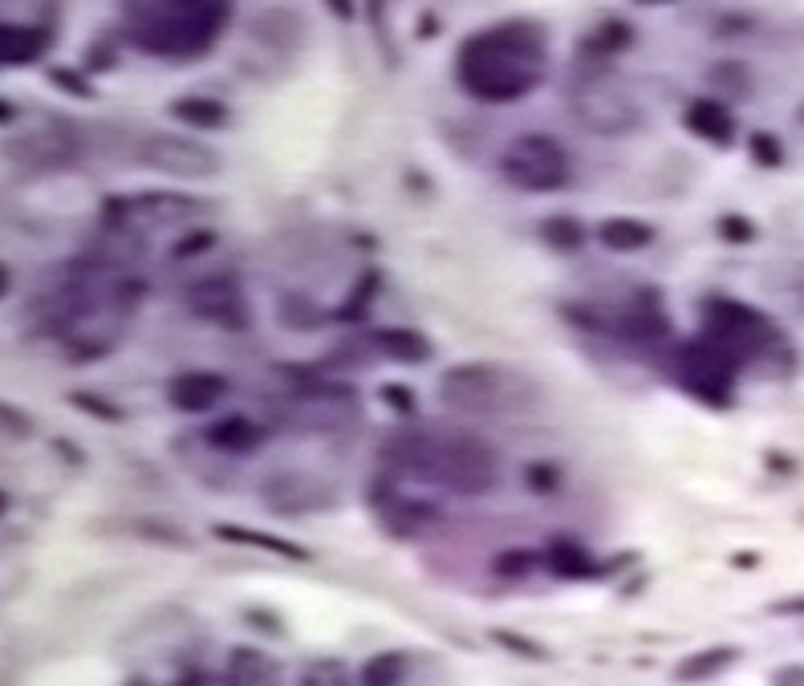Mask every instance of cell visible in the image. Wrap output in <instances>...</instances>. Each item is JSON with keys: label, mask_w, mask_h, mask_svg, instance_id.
Masks as SVG:
<instances>
[{"label": "cell", "mask_w": 804, "mask_h": 686, "mask_svg": "<svg viewBox=\"0 0 804 686\" xmlns=\"http://www.w3.org/2000/svg\"><path fill=\"white\" fill-rule=\"evenodd\" d=\"M220 4H143L130 13V42L158 58H196L224 33Z\"/></svg>", "instance_id": "3"}, {"label": "cell", "mask_w": 804, "mask_h": 686, "mask_svg": "<svg viewBox=\"0 0 804 686\" xmlns=\"http://www.w3.org/2000/svg\"><path fill=\"white\" fill-rule=\"evenodd\" d=\"M690 127L699 130V134H707V139H719V143L728 139V118L711 102H695L690 106Z\"/></svg>", "instance_id": "13"}, {"label": "cell", "mask_w": 804, "mask_h": 686, "mask_svg": "<svg viewBox=\"0 0 804 686\" xmlns=\"http://www.w3.org/2000/svg\"><path fill=\"white\" fill-rule=\"evenodd\" d=\"M260 439H264V430L257 423H248L245 415H232L212 427V443H220L224 451H252Z\"/></svg>", "instance_id": "10"}, {"label": "cell", "mask_w": 804, "mask_h": 686, "mask_svg": "<svg viewBox=\"0 0 804 686\" xmlns=\"http://www.w3.org/2000/svg\"><path fill=\"white\" fill-rule=\"evenodd\" d=\"M500 370H488V366H463V370H451L444 378L447 406H460V411H472V415L500 411Z\"/></svg>", "instance_id": "5"}, {"label": "cell", "mask_w": 804, "mask_h": 686, "mask_svg": "<svg viewBox=\"0 0 804 686\" xmlns=\"http://www.w3.org/2000/svg\"><path fill=\"white\" fill-rule=\"evenodd\" d=\"M224 394H228V382L216 378V374H184V378H175L172 390H167V399H172L179 411H187V415L212 411Z\"/></svg>", "instance_id": "8"}, {"label": "cell", "mask_w": 804, "mask_h": 686, "mask_svg": "<svg viewBox=\"0 0 804 686\" xmlns=\"http://www.w3.org/2000/svg\"><path fill=\"white\" fill-rule=\"evenodd\" d=\"M49 37L29 25H0V61H33L42 54Z\"/></svg>", "instance_id": "9"}, {"label": "cell", "mask_w": 804, "mask_h": 686, "mask_svg": "<svg viewBox=\"0 0 804 686\" xmlns=\"http://www.w3.org/2000/svg\"><path fill=\"white\" fill-rule=\"evenodd\" d=\"M184 118H200V127H220L224 118H228V110L220 106V102H208V98H187L175 106Z\"/></svg>", "instance_id": "14"}, {"label": "cell", "mask_w": 804, "mask_h": 686, "mask_svg": "<svg viewBox=\"0 0 804 686\" xmlns=\"http://www.w3.org/2000/svg\"><path fill=\"white\" fill-rule=\"evenodd\" d=\"M581 118L593 130H626L638 122V106H634L622 90L614 86H586L581 90Z\"/></svg>", "instance_id": "7"}, {"label": "cell", "mask_w": 804, "mask_h": 686, "mask_svg": "<svg viewBox=\"0 0 804 686\" xmlns=\"http://www.w3.org/2000/svg\"><path fill=\"white\" fill-rule=\"evenodd\" d=\"M4 288H9V272L0 269V297H4Z\"/></svg>", "instance_id": "16"}, {"label": "cell", "mask_w": 804, "mask_h": 686, "mask_svg": "<svg viewBox=\"0 0 804 686\" xmlns=\"http://www.w3.org/2000/svg\"><path fill=\"white\" fill-rule=\"evenodd\" d=\"M187 300H191L196 314L216 321V326H232V329L248 326V300L232 276H208V281H200V285L191 288Z\"/></svg>", "instance_id": "6"}, {"label": "cell", "mask_w": 804, "mask_h": 686, "mask_svg": "<svg viewBox=\"0 0 804 686\" xmlns=\"http://www.w3.org/2000/svg\"><path fill=\"white\" fill-rule=\"evenodd\" d=\"M548 70L545 33L532 21H504L468 37L456 58L460 86L480 102H517L541 86Z\"/></svg>", "instance_id": "1"}, {"label": "cell", "mask_w": 804, "mask_h": 686, "mask_svg": "<svg viewBox=\"0 0 804 686\" xmlns=\"http://www.w3.org/2000/svg\"><path fill=\"white\" fill-rule=\"evenodd\" d=\"M602 240L610 248H618V252H634V248H642V244L654 240V232L647 224H638V220H610L602 228Z\"/></svg>", "instance_id": "12"}, {"label": "cell", "mask_w": 804, "mask_h": 686, "mask_svg": "<svg viewBox=\"0 0 804 686\" xmlns=\"http://www.w3.org/2000/svg\"><path fill=\"white\" fill-rule=\"evenodd\" d=\"M378 342L387 345V354L394 362H427L431 358L427 338H418V333H411V329H390V333H382Z\"/></svg>", "instance_id": "11"}, {"label": "cell", "mask_w": 804, "mask_h": 686, "mask_svg": "<svg viewBox=\"0 0 804 686\" xmlns=\"http://www.w3.org/2000/svg\"><path fill=\"white\" fill-rule=\"evenodd\" d=\"M0 508H4V496H0Z\"/></svg>", "instance_id": "17"}, {"label": "cell", "mask_w": 804, "mask_h": 686, "mask_svg": "<svg viewBox=\"0 0 804 686\" xmlns=\"http://www.w3.org/2000/svg\"><path fill=\"white\" fill-rule=\"evenodd\" d=\"M500 172L512 187H524V191H557V187L569 184V155L557 139L548 134H524L517 143L504 151Z\"/></svg>", "instance_id": "4"}, {"label": "cell", "mask_w": 804, "mask_h": 686, "mask_svg": "<svg viewBox=\"0 0 804 686\" xmlns=\"http://www.w3.org/2000/svg\"><path fill=\"white\" fill-rule=\"evenodd\" d=\"M548 240H557V244H565V248H574L577 240H581V236H586V232L577 228L574 220H569V215H557V220H553V224H548Z\"/></svg>", "instance_id": "15"}, {"label": "cell", "mask_w": 804, "mask_h": 686, "mask_svg": "<svg viewBox=\"0 0 804 686\" xmlns=\"http://www.w3.org/2000/svg\"><path fill=\"white\" fill-rule=\"evenodd\" d=\"M387 459L411 475H423L431 484H444L460 496H480L496 484L500 463L472 435H444V430H411L394 435L387 443Z\"/></svg>", "instance_id": "2"}]
</instances>
